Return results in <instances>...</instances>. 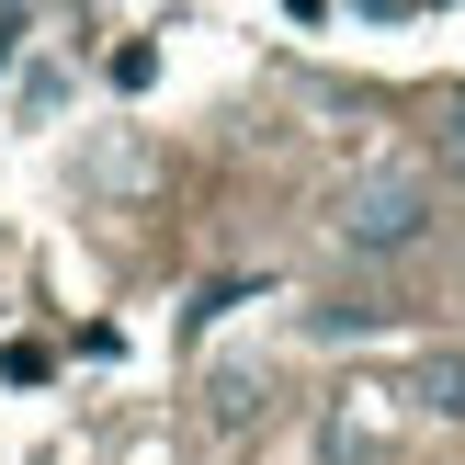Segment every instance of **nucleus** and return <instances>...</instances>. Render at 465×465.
I'll return each mask as SVG.
<instances>
[{
	"label": "nucleus",
	"instance_id": "7ed1b4c3",
	"mask_svg": "<svg viewBox=\"0 0 465 465\" xmlns=\"http://www.w3.org/2000/svg\"><path fill=\"white\" fill-rule=\"evenodd\" d=\"M0 12H12V0H0Z\"/></svg>",
	"mask_w": 465,
	"mask_h": 465
},
{
	"label": "nucleus",
	"instance_id": "f257e3e1",
	"mask_svg": "<svg viewBox=\"0 0 465 465\" xmlns=\"http://www.w3.org/2000/svg\"><path fill=\"white\" fill-rule=\"evenodd\" d=\"M341 250H363V262H386V250H420V227H431V182L420 171H375V182H352L341 193Z\"/></svg>",
	"mask_w": 465,
	"mask_h": 465
},
{
	"label": "nucleus",
	"instance_id": "f03ea898",
	"mask_svg": "<svg viewBox=\"0 0 465 465\" xmlns=\"http://www.w3.org/2000/svg\"><path fill=\"white\" fill-rule=\"evenodd\" d=\"M409 398H420L431 420H465V352H420L409 363Z\"/></svg>",
	"mask_w": 465,
	"mask_h": 465
}]
</instances>
